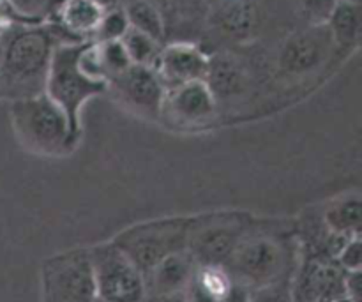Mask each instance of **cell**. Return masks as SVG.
I'll use <instances>...</instances> for the list:
<instances>
[{
    "instance_id": "obj_32",
    "label": "cell",
    "mask_w": 362,
    "mask_h": 302,
    "mask_svg": "<svg viewBox=\"0 0 362 302\" xmlns=\"http://www.w3.org/2000/svg\"><path fill=\"white\" fill-rule=\"evenodd\" d=\"M0 98H4V92H2V78H0Z\"/></svg>"
},
{
    "instance_id": "obj_34",
    "label": "cell",
    "mask_w": 362,
    "mask_h": 302,
    "mask_svg": "<svg viewBox=\"0 0 362 302\" xmlns=\"http://www.w3.org/2000/svg\"><path fill=\"white\" fill-rule=\"evenodd\" d=\"M343 302H350V301H343Z\"/></svg>"
},
{
    "instance_id": "obj_24",
    "label": "cell",
    "mask_w": 362,
    "mask_h": 302,
    "mask_svg": "<svg viewBox=\"0 0 362 302\" xmlns=\"http://www.w3.org/2000/svg\"><path fill=\"white\" fill-rule=\"evenodd\" d=\"M336 262H338V265L345 272L361 271V267H362L361 237H354V239L346 240L345 246L339 250L338 257H336Z\"/></svg>"
},
{
    "instance_id": "obj_27",
    "label": "cell",
    "mask_w": 362,
    "mask_h": 302,
    "mask_svg": "<svg viewBox=\"0 0 362 302\" xmlns=\"http://www.w3.org/2000/svg\"><path fill=\"white\" fill-rule=\"evenodd\" d=\"M145 302H187L186 292H175V294H166V296L151 297L145 299Z\"/></svg>"
},
{
    "instance_id": "obj_2",
    "label": "cell",
    "mask_w": 362,
    "mask_h": 302,
    "mask_svg": "<svg viewBox=\"0 0 362 302\" xmlns=\"http://www.w3.org/2000/svg\"><path fill=\"white\" fill-rule=\"evenodd\" d=\"M299 258L293 226H279L278 223L265 225L255 218L225 269L237 285L251 292L279 281H290Z\"/></svg>"
},
{
    "instance_id": "obj_26",
    "label": "cell",
    "mask_w": 362,
    "mask_h": 302,
    "mask_svg": "<svg viewBox=\"0 0 362 302\" xmlns=\"http://www.w3.org/2000/svg\"><path fill=\"white\" fill-rule=\"evenodd\" d=\"M221 302H250V290L235 283L232 286V290L223 297Z\"/></svg>"
},
{
    "instance_id": "obj_20",
    "label": "cell",
    "mask_w": 362,
    "mask_h": 302,
    "mask_svg": "<svg viewBox=\"0 0 362 302\" xmlns=\"http://www.w3.org/2000/svg\"><path fill=\"white\" fill-rule=\"evenodd\" d=\"M64 0H4L13 23H48Z\"/></svg>"
},
{
    "instance_id": "obj_5",
    "label": "cell",
    "mask_w": 362,
    "mask_h": 302,
    "mask_svg": "<svg viewBox=\"0 0 362 302\" xmlns=\"http://www.w3.org/2000/svg\"><path fill=\"white\" fill-rule=\"evenodd\" d=\"M191 218H161L138 223L113 237L112 243L145 276L165 258L187 246Z\"/></svg>"
},
{
    "instance_id": "obj_14",
    "label": "cell",
    "mask_w": 362,
    "mask_h": 302,
    "mask_svg": "<svg viewBox=\"0 0 362 302\" xmlns=\"http://www.w3.org/2000/svg\"><path fill=\"white\" fill-rule=\"evenodd\" d=\"M218 103L205 80L191 81L165 94L161 117L177 126H205L218 113Z\"/></svg>"
},
{
    "instance_id": "obj_8",
    "label": "cell",
    "mask_w": 362,
    "mask_h": 302,
    "mask_svg": "<svg viewBox=\"0 0 362 302\" xmlns=\"http://www.w3.org/2000/svg\"><path fill=\"white\" fill-rule=\"evenodd\" d=\"M338 52L327 25H304L290 32L276 53V76L303 80L318 73Z\"/></svg>"
},
{
    "instance_id": "obj_17",
    "label": "cell",
    "mask_w": 362,
    "mask_h": 302,
    "mask_svg": "<svg viewBox=\"0 0 362 302\" xmlns=\"http://www.w3.org/2000/svg\"><path fill=\"white\" fill-rule=\"evenodd\" d=\"M325 228L339 239L361 237V197L349 193L345 197L332 198L320 212Z\"/></svg>"
},
{
    "instance_id": "obj_21",
    "label": "cell",
    "mask_w": 362,
    "mask_h": 302,
    "mask_svg": "<svg viewBox=\"0 0 362 302\" xmlns=\"http://www.w3.org/2000/svg\"><path fill=\"white\" fill-rule=\"evenodd\" d=\"M120 42H122L131 64H134V66L154 67L156 60H158L163 48V45H159L158 41H154L152 37H148V35L141 34V32L134 30L131 27L127 28V32L120 39Z\"/></svg>"
},
{
    "instance_id": "obj_22",
    "label": "cell",
    "mask_w": 362,
    "mask_h": 302,
    "mask_svg": "<svg viewBox=\"0 0 362 302\" xmlns=\"http://www.w3.org/2000/svg\"><path fill=\"white\" fill-rule=\"evenodd\" d=\"M127 28H129V23H127V18L122 6L119 4V6L108 7V9L105 11V16H103L101 23H99L92 41H120V39L124 37V34L127 32Z\"/></svg>"
},
{
    "instance_id": "obj_12",
    "label": "cell",
    "mask_w": 362,
    "mask_h": 302,
    "mask_svg": "<svg viewBox=\"0 0 362 302\" xmlns=\"http://www.w3.org/2000/svg\"><path fill=\"white\" fill-rule=\"evenodd\" d=\"M209 69V53L193 41H170L161 48L154 71L165 91L205 80Z\"/></svg>"
},
{
    "instance_id": "obj_10",
    "label": "cell",
    "mask_w": 362,
    "mask_h": 302,
    "mask_svg": "<svg viewBox=\"0 0 362 302\" xmlns=\"http://www.w3.org/2000/svg\"><path fill=\"white\" fill-rule=\"evenodd\" d=\"M346 272L334 258L300 255L290 281L293 302H343Z\"/></svg>"
},
{
    "instance_id": "obj_15",
    "label": "cell",
    "mask_w": 362,
    "mask_h": 302,
    "mask_svg": "<svg viewBox=\"0 0 362 302\" xmlns=\"http://www.w3.org/2000/svg\"><path fill=\"white\" fill-rule=\"evenodd\" d=\"M105 11L106 7L95 0H64L52 18V23L62 28L74 41L87 42L94 39Z\"/></svg>"
},
{
    "instance_id": "obj_3",
    "label": "cell",
    "mask_w": 362,
    "mask_h": 302,
    "mask_svg": "<svg viewBox=\"0 0 362 302\" xmlns=\"http://www.w3.org/2000/svg\"><path fill=\"white\" fill-rule=\"evenodd\" d=\"M9 115L18 140L27 151L39 156H66L80 138L71 131L62 110L42 92L30 98L13 99Z\"/></svg>"
},
{
    "instance_id": "obj_33",
    "label": "cell",
    "mask_w": 362,
    "mask_h": 302,
    "mask_svg": "<svg viewBox=\"0 0 362 302\" xmlns=\"http://www.w3.org/2000/svg\"><path fill=\"white\" fill-rule=\"evenodd\" d=\"M95 302H106V301H99V299H98V301H95Z\"/></svg>"
},
{
    "instance_id": "obj_30",
    "label": "cell",
    "mask_w": 362,
    "mask_h": 302,
    "mask_svg": "<svg viewBox=\"0 0 362 302\" xmlns=\"http://www.w3.org/2000/svg\"><path fill=\"white\" fill-rule=\"evenodd\" d=\"M4 34V32H2ZM2 34H0V59H2V50H4V42H2Z\"/></svg>"
},
{
    "instance_id": "obj_19",
    "label": "cell",
    "mask_w": 362,
    "mask_h": 302,
    "mask_svg": "<svg viewBox=\"0 0 362 302\" xmlns=\"http://www.w3.org/2000/svg\"><path fill=\"white\" fill-rule=\"evenodd\" d=\"M120 6L126 13L127 23L131 28L148 35L163 46L168 42L165 20H163L161 13L156 9L154 4H151L148 0H122Z\"/></svg>"
},
{
    "instance_id": "obj_31",
    "label": "cell",
    "mask_w": 362,
    "mask_h": 302,
    "mask_svg": "<svg viewBox=\"0 0 362 302\" xmlns=\"http://www.w3.org/2000/svg\"><path fill=\"white\" fill-rule=\"evenodd\" d=\"M338 2H352V4H361V0H338Z\"/></svg>"
},
{
    "instance_id": "obj_18",
    "label": "cell",
    "mask_w": 362,
    "mask_h": 302,
    "mask_svg": "<svg viewBox=\"0 0 362 302\" xmlns=\"http://www.w3.org/2000/svg\"><path fill=\"white\" fill-rule=\"evenodd\" d=\"M361 4L336 2L334 9L329 14V34L338 52H352L359 46L361 39Z\"/></svg>"
},
{
    "instance_id": "obj_9",
    "label": "cell",
    "mask_w": 362,
    "mask_h": 302,
    "mask_svg": "<svg viewBox=\"0 0 362 302\" xmlns=\"http://www.w3.org/2000/svg\"><path fill=\"white\" fill-rule=\"evenodd\" d=\"M95 292L106 302H145V278L110 240L88 248Z\"/></svg>"
},
{
    "instance_id": "obj_1",
    "label": "cell",
    "mask_w": 362,
    "mask_h": 302,
    "mask_svg": "<svg viewBox=\"0 0 362 302\" xmlns=\"http://www.w3.org/2000/svg\"><path fill=\"white\" fill-rule=\"evenodd\" d=\"M4 98L21 99L45 92L53 52L64 42H78L55 23H11L2 34Z\"/></svg>"
},
{
    "instance_id": "obj_16",
    "label": "cell",
    "mask_w": 362,
    "mask_h": 302,
    "mask_svg": "<svg viewBox=\"0 0 362 302\" xmlns=\"http://www.w3.org/2000/svg\"><path fill=\"white\" fill-rule=\"evenodd\" d=\"M197 264L187 251L165 258L145 276V299L184 292L194 274Z\"/></svg>"
},
{
    "instance_id": "obj_7",
    "label": "cell",
    "mask_w": 362,
    "mask_h": 302,
    "mask_svg": "<svg viewBox=\"0 0 362 302\" xmlns=\"http://www.w3.org/2000/svg\"><path fill=\"white\" fill-rule=\"evenodd\" d=\"M45 302H95L94 271L88 248L53 255L42 264Z\"/></svg>"
},
{
    "instance_id": "obj_4",
    "label": "cell",
    "mask_w": 362,
    "mask_h": 302,
    "mask_svg": "<svg viewBox=\"0 0 362 302\" xmlns=\"http://www.w3.org/2000/svg\"><path fill=\"white\" fill-rule=\"evenodd\" d=\"M85 42H64L53 52L46 76L45 94L59 106L69 122L71 131L80 138L81 110L90 99L105 94L108 85L94 80L80 67L81 46Z\"/></svg>"
},
{
    "instance_id": "obj_11",
    "label": "cell",
    "mask_w": 362,
    "mask_h": 302,
    "mask_svg": "<svg viewBox=\"0 0 362 302\" xmlns=\"http://www.w3.org/2000/svg\"><path fill=\"white\" fill-rule=\"evenodd\" d=\"M106 92H112L120 105L136 115L151 120L161 119L166 91L154 67L133 64L122 74L108 81Z\"/></svg>"
},
{
    "instance_id": "obj_23",
    "label": "cell",
    "mask_w": 362,
    "mask_h": 302,
    "mask_svg": "<svg viewBox=\"0 0 362 302\" xmlns=\"http://www.w3.org/2000/svg\"><path fill=\"white\" fill-rule=\"evenodd\" d=\"M336 2L338 0H292L293 7L304 20V25L325 23Z\"/></svg>"
},
{
    "instance_id": "obj_25",
    "label": "cell",
    "mask_w": 362,
    "mask_h": 302,
    "mask_svg": "<svg viewBox=\"0 0 362 302\" xmlns=\"http://www.w3.org/2000/svg\"><path fill=\"white\" fill-rule=\"evenodd\" d=\"M361 281H362L361 271L346 272L345 290H346V299L350 302H361V286H362Z\"/></svg>"
},
{
    "instance_id": "obj_13",
    "label": "cell",
    "mask_w": 362,
    "mask_h": 302,
    "mask_svg": "<svg viewBox=\"0 0 362 302\" xmlns=\"http://www.w3.org/2000/svg\"><path fill=\"white\" fill-rule=\"evenodd\" d=\"M205 83L211 88L218 108L221 105H233L246 98L253 88L255 76L250 64L232 50H219L209 55V69Z\"/></svg>"
},
{
    "instance_id": "obj_28",
    "label": "cell",
    "mask_w": 362,
    "mask_h": 302,
    "mask_svg": "<svg viewBox=\"0 0 362 302\" xmlns=\"http://www.w3.org/2000/svg\"><path fill=\"white\" fill-rule=\"evenodd\" d=\"M95 2H99V4H101V6H105L106 9H108V7L119 6V4L122 2V0H95Z\"/></svg>"
},
{
    "instance_id": "obj_29",
    "label": "cell",
    "mask_w": 362,
    "mask_h": 302,
    "mask_svg": "<svg viewBox=\"0 0 362 302\" xmlns=\"http://www.w3.org/2000/svg\"><path fill=\"white\" fill-rule=\"evenodd\" d=\"M9 25H11V23H7L6 20H2V18H0V34H2V32L6 30V28L9 27Z\"/></svg>"
},
{
    "instance_id": "obj_6",
    "label": "cell",
    "mask_w": 362,
    "mask_h": 302,
    "mask_svg": "<svg viewBox=\"0 0 362 302\" xmlns=\"http://www.w3.org/2000/svg\"><path fill=\"white\" fill-rule=\"evenodd\" d=\"M253 221V216L239 211L193 216L186 251L197 265L225 267Z\"/></svg>"
}]
</instances>
